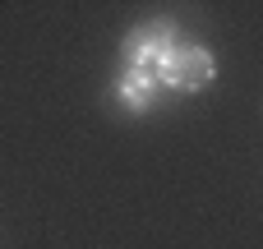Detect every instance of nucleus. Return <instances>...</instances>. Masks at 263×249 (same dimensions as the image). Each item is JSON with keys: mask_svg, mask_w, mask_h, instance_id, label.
Masks as SVG:
<instances>
[{"mask_svg": "<svg viewBox=\"0 0 263 249\" xmlns=\"http://www.w3.org/2000/svg\"><path fill=\"white\" fill-rule=\"evenodd\" d=\"M176 46V23L171 18H153V23H139L125 46H120V60H125V74H148V79H162V60L166 51Z\"/></svg>", "mask_w": 263, "mask_h": 249, "instance_id": "f257e3e1", "label": "nucleus"}, {"mask_svg": "<svg viewBox=\"0 0 263 249\" xmlns=\"http://www.w3.org/2000/svg\"><path fill=\"white\" fill-rule=\"evenodd\" d=\"M213 74H217V65H213V51L208 46H171L166 51V60H162V79L171 83V88H180V92H194V88H203V83H213Z\"/></svg>", "mask_w": 263, "mask_h": 249, "instance_id": "f03ea898", "label": "nucleus"}, {"mask_svg": "<svg viewBox=\"0 0 263 249\" xmlns=\"http://www.w3.org/2000/svg\"><path fill=\"white\" fill-rule=\"evenodd\" d=\"M116 97H120L129 111H148V106L157 102V79H148V74H125L120 88H116Z\"/></svg>", "mask_w": 263, "mask_h": 249, "instance_id": "7ed1b4c3", "label": "nucleus"}]
</instances>
